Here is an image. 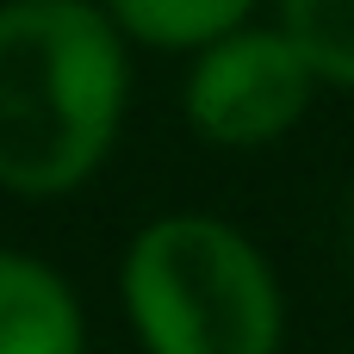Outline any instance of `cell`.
I'll use <instances>...</instances> for the list:
<instances>
[{"label":"cell","mask_w":354,"mask_h":354,"mask_svg":"<svg viewBox=\"0 0 354 354\" xmlns=\"http://www.w3.org/2000/svg\"><path fill=\"white\" fill-rule=\"evenodd\" d=\"M124 93L131 44L106 6H0V187L19 199H62L93 180L124 124Z\"/></svg>","instance_id":"obj_1"},{"label":"cell","mask_w":354,"mask_h":354,"mask_svg":"<svg viewBox=\"0 0 354 354\" xmlns=\"http://www.w3.org/2000/svg\"><path fill=\"white\" fill-rule=\"evenodd\" d=\"M118 299L149 354H280L286 299L268 255L224 218L174 212L131 236Z\"/></svg>","instance_id":"obj_2"},{"label":"cell","mask_w":354,"mask_h":354,"mask_svg":"<svg viewBox=\"0 0 354 354\" xmlns=\"http://www.w3.org/2000/svg\"><path fill=\"white\" fill-rule=\"evenodd\" d=\"M311 87L317 81L286 44V31L249 19L243 31L193 56L180 106H187V124L212 149H261V143H280L305 118Z\"/></svg>","instance_id":"obj_3"},{"label":"cell","mask_w":354,"mask_h":354,"mask_svg":"<svg viewBox=\"0 0 354 354\" xmlns=\"http://www.w3.org/2000/svg\"><path fill=\"white\" fill-rule=\"evenodd\" d=\"M0 354H87L75 286L25 249H0Z\"/></svg>","instance_id":"obj_4"},{"label":"cell","mask_w":354,"mask_h":354,"mask_svg":"<svg viewBox=\"0 0 354 354\" xmlns=\"http://www.w3.org/2000/svg\"><path fill=\"white\" fill-rule=\"evenodd\" d=\"M124 44H149V50H212L230 31L249 25L243 0H118L106 6Z\"/></svg>","instance_id":"obj_5"},{"label":"cell","mask_w":354,"mask_h":354,"mask_svg":"<svg viewBox=\"0 0 354 354\" xmlns=\"http://www.w3.org/2000/svg\"><path fill=\"white\" fill-rule=\"evenodd\" d=\"M274 25L286 31L311 81L354 87V0H286Z\"/></svg>","instance_id":"obj_6"},{"label":"cell","mask_w":354,"mask_h":354,"mask_svg":"<svg viewBox=\"0 0 354 354\" xmlns=\"http://www.w3.org/2000/svg\"><path fill=\"white\" fill-rule=\"evenodd\" d=\"M348 255H354V193H348Z\"/></svg>","instance_id":"obj_7"}]
</instances>
